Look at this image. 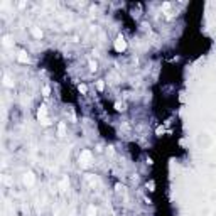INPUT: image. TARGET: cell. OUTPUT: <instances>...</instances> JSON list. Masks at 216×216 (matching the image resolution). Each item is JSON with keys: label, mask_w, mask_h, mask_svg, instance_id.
Returning <instances> with one entry per match:
<instances>
[{"label": "cell", "mask_w": 216, "mask_h": 216, "mask_svg": "<svg viewBox=\"0 0 216 216\" xmlns=\"http://www.w3.org/2000/svg\"><path fill=\"white\" fill-rule=\"evenodd\" d=\"M78 89H79V93H83V95H85V93L88 91V88H86V85H78Z\"/></svg>", "instance_id": "10"}, {"label": "cell", "mask_w": 216, "mask_h": 216, "mask_svg": "<svg viewBox=\"0 0 216 216\" xmlns=\"http://www.w3.org/2000/svg\"><path fill=\"white\" fill-rule=\"evenodd\" d=\"M30 32H32V36H34L36 39H41V37H42V30H41V29H37V27H32V29H30Z\"/></svg>", "instance_id": "7"}, {"label": "cell", "mask_w": 216, "mask_h": 216, "mask_svg": "<svg viewBox=\"0 0 216 216\" xmlns=\"http://www.w3.org/2000/svg\"><path fill=\"white\" fill-rule=\"evenodd\" d=\"M155 132H157V135H162V133H164V127H159Z\"/></svg>", "instance_id": "15"}, {"label": "cell", "mask_w": 216, "mask_h": 216, "mask_svg": "<svg viewBox=\"0 0 216 216\" xmlns=\"http://www.w3.org/2000/svg\"><path fill=\"white\" fill-rule=\"evenodd\" d=\"M58 130H59V135H64V132H66V125H64V123H59Z\"/></svg>", "instance_id": "9"}, {"label": "cell", "mask_w": 216, "mask_h": 216, "mask_svg": "<svg viewBox=\"0 0 216 216\" xmlns=\"http://www.w3.org/2000/svg\"><path fill=\"white\" fill-rule=\"evenodd\" d=\"M147 188H150L149 191H154V182H149V184H147Z\"/></svg>", "instance_id": "17"}, {"label": "cell", "mask_w": 216, "mask_h": 216, "mask_svg": "<svg viewBox=\"0 0 216 216\" xmlns=\"http://www.w3.org/2000/svg\"><path fill=\"white\" fill-rule=\"evenodd\" d=\"M201 145H204V147H208L209 144H211V137L208 135V133H201V137H199V140H198Z\"/></svg>", "instance_id": "4"}, {"label": "cell", "mask_w": 216, "mask_h": 216, "mask_svg": "<svg viewBox=\"0 0 216 216\" xmlns=\"http://www.w3.org/2000/svg\"><path fill=\"white\" fill-rule=\"evenodd\" d=\"M89 66H91V71H96V63L95 61H89Z\"/></svg>", "instance_id": "14"}, {"label": "cell", "mask_w": 216, "mask_h": 216, "mask_svg": "<svg viewBox=\"0 0 216 216\" xmlns=\"http://www.w3.org/2000/svg\"><path fill=\"white\" fill-rule=\"evenodd\" d=\"M46 115H47V110H46V106H44V105H42V106H41V108H39V112H37V118H39V122H41V120H42V118H47V116H46Z\"/></svg>", "instance_id": "5"}, {"label": "cell", "mask_w": 216, "mask_h": 216, "mask_svg": "<svg viewBox=\"0 0 216 216\" xmlns=\"http://www.w3.org/2000/svg\"><path fill=\"white\" fill-rule=\"evenodd\" d=\"M91 162H93V154H91V150H83L81 155H79V164L83 165V167H88Z\"/></svg>", "instance_id": "1"}, {"label": "cell", "mask_w": 216, "mask_h": 216, "mask_svg": "<svg viewBox=\"0 0 216 216\" xmlns=\"http://www.w3.org/2000/svg\"><path fill=\"white\" fill-rule=\"evenodd\" d=\"M34 181H36V177H34L32 172H26V174H24V184H26V186H32Z\"/></svg>", "instance_id": "3"}, {"label": "cell", "mask_w": 216, "mask_h": 216, "mask_svg": "<svg viewBox=\"0 0 216 216\" xmlns=\"http://www.w3.org/2000/svg\"><path fill=\"white\" fill-rule=\"evenodd\" d=\"M96 215V208L95 206H89L88 208V216H95Z\"/></svg>", "instance_id": "8"}, {"label": "cell", "mask_w": 216, "mask_h": 216, "mask_svg": "<svg viewBox=\"0 0 216 216\" xmlns=\"http://www.w3.org/2000/svg\"><path fill=\"white\" fill-rule=\"evenodd\" d=\"M49 93H51L49 86H44V88H42V95H44V96H49Z\"/></svg>", "instance_id": "11"}, {"label": "cell", "mask_w": 216, "mask_h": 216, "mask_svg": "<svg viewBox=\"0 0 216 216\" xmlns=\"http://www.w3.org/2000/svg\"><path fill=\"white\" fill-rule=\"evenodd\" d=\"M215 216H216V211H215Z\"/></svg>", "instance_id": "19"}, {"label": "cell", "mask_w": 216, "mask_h": 216, "mask_svg": "<svg viewBox=\"0 0 216 216\" xmlns=\"http://www.w3.org/2000/svg\"><path fill=\"white\" fill-rule=\"evenodd\" d=\"M3 79H5V85H7V86H14V83L10 81V78H9V76H5Z\"/></svg>", "instance_id": "13"}, {"label": "cell", "mask_w": 216, "mask_h": 216, "mask_svg": "<svg viewBox=\"0 0 216 216\" xmlns=\"http://www.w3.org/2000/svg\"><path fill=\"white\" fill-rule=\"evenodd\" d=\"M17 59L20 61V63H29V56H27L26 51H19V56H17Z\"/></svg>", "instance_id": "6"}, {"label": "cell", "mask_w": 216, "mask_h": 216, "mask_svg": "<svg viewBox=\"0 0 216 216\" xmlns=\"http://www.w3.org/2000/svg\"><path fill=\"white\" fill-rule=\"evenodd\" d=\"M96 88L100 89V91H102V89H103V88H105V83H103L102 79H100V81H98V83H96Z\"/></svg>", "instance_id": "12"}, {"label": "cell", "mask_w": 216, "mask_h": 216, "mask_svg": "<svg viewBox=\"0 0 216 216\" xmlns=\"http://www.w3.org/2000/svg\"><path fill=\"white\" fill-rule=\"evenodd\" d=\"M127 49V41H125V37L120 34V36H116V39H115V51L116 52H123Z\"/></svg>", "instance_id": "2"}, {"label": "cell", "mask_w": 216, "mask_h": 216, "mask_svg": "<svg viewBox=\"0 0 216 216\" xmlns=\"http://www.w3.org/2000/svg\"><path fill=\"white\" fill-rule=\"evenodd\" d=\"M123 189H125L123 186H120V184H116V191H123Z\"/></svg>", "instance_id": "18"}, {"label": "cell", "mask_w": 216, "mask_h": 216, "mask_svg": "<svg viewBox=\"0 0 216 216\" xmlns=\"http://www.w3.org/2000/svg\"><path fill=\"white\" fill-rule=\"evenodd\" d=\"M115 108H116V110H118V112H122V110H123V106H122V105H120V103H116V105H115Z\"/></svg>", "instance_id": "16"}]
</instances>
